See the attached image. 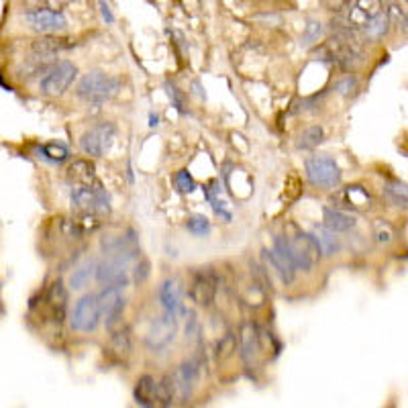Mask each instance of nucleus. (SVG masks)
I'll return each instance as SVG.
<instances>
[{
    "label": "nucleus",
    "mask_w": 408,
    "mask_h": 408,
    "mask_svg": "<svg viewBox=\"0 0 408 408\" xmlns=\"http://www.w3.org/2000/svg\"><path fill=\"white\" fill-rule=\"evenodd\" d=\"M321 35H323V25H321V20L311 19L307 23V27H304V33H302V41H300L302 47H312L314 43H319Z\"/></svg>",
    "instance_id": "obj_33"
},
{
    "label": "nucleus",
    "mask_w": 408,
    "mask_h": 408,
    "mask_svg": "<svg viewBox=\"0 0 408 408\" xmlns=\"http://www.w3.org/2000/svg\"><path fill=\"white\" fill-rule=\"evenodd\" d=\"M323 137H325L323 127L312 125V127L302 131V135L298 139V147H300V149H314V147L323 141Z\"/></svg>",
    "instance_id": "obj_31"
},
{
    "label": "nucleus",
    "mask_w": 408,
    "mask_h": 408,
    "mask_svg": "<svg viewBox=\"0 0 408 408\" xmlns=\"http://www.w3.org/2000/svg\"><path fill=\"white\" fill-rule=\"evenodd\" d=\"M174 184L175 188H178V192H182V194H190V192L196 190L194 178L190 175L188 170H180V172L174 175Z\"/></svg>",
    "instance_id": "obj_37"
},
{
    "label": "nucleus",
    "mask_w": 408,
    "mask_h": 408,
    "mask_svg": "<svg viewBox=\"0 0 408 408\" xmlns=\"http://www.w3.org/2000/svg\"><path fill=\"white\" fill-rule=\"evenodd\" d=\"M407 2H408V0H407Z\"/></svg>",
    "instance_id": "obj_44"
},
{
    "label": "nucleus",
    "mask_w": 408,
    "mask_h": 408,
    "mask_svg": "<svg viewBox=\"0 0 408 408\" xmlns=\"http://www.w3.org/2000/svg\"><path fill=\"white\" fill-rule=\"evenodd\" d=\"M307 168V178L311 180L312 186L319 188H335L341 182V170L337 161L329 156H312L304 163Z\"/></svg>",
    "instance_id": "obj_6"
},
{
    "label": "nucleus",
    "mask_w": 408,
    "mask_h": 408,
    "mask_svg": "<svg viewBox=\"0 0 408 408\" xmlns=\"http://www.w3.org/2000/svg\"><path fill=\"white\" fill-rule=\"evenodd\" d=\"M156 378L141 376L135 384V402L139 407H154L156 404Z\"/></svg>",
    "instance_id": "obj_26"
},
{
    "label": "nucleus",
    "mask_w": 408,
    "mask_h": 408,
    "mask_svg": "<svg viewBox=\"0 0 408 408\" xmlns=\"http://www.w3.org/2000/svg\"><path fill=\"white\" fill-rule=\"evenodd\" d=\"M382 8L388 17L390 25H396L402 33H408V13L396 0H382Z\"/></svg>",
    "instance_id": "obj_28"
},
{
    "label": "nucleus",
    "mask_w": 408,
    "mask_h": 408,
    "mask_svg": "<svg viewBox=\"0 0 408 408\" xmlns=\"http://www.w3.org/2000/svg\"><path fill=\"white\" fill-rule=\"evenodd\" d=\"M74 0H25V4L31 8H51V11H63L66 6H70Z\"/></svg>",
    "instance_id": "obj_38"
},
{
    "label": "nucleus",
    "mask_w": 408,
    "mask_h": 408,
    "mask_svg": "<svg viewBox=\"0 0 408 408\" xmlns=\"http://www.w3.org/2000/svg\"><path fill=\"white\" fill-rule=\"evenodd\" d=\"M235 351H237V335L235 333H225L214 345V357L218 361H223V359H229Z\"/></svg>",
    "instance_id": "obj_30"
},
{
    "label": "nucleus",
    "mask_w": 408,
    "mask_h": 408,
    "mask_svg": "<svg viewBox=\"0 0 408 408\" xmlns=\"http://www.w3.org/2000/svg\"><path fill=\"white\" fill-rule=\"evenodd\" d=\"M239 343H241V357H243V361L253 368L255 366V359H257V355H259V350H261V345H259V335H257V329L253 327V325H243L241 327V335H239Z\"/></svg>",
    "instance_id": "obj_17"
},
{
    "label": "nucleus",
    "mask_w": 408,
    "mask_h": 408,
    "mask_svg": "<svg viewBox=\"0 0 408 408\" xmlns=\"http://www.w3.org/2000/svg\"><path fill=\"white\" fill-rule=\"evenodd\" d=\"M98 311L104 319L109 330H115L123 327V311H125V298L120 294V288L106 286L97 294Z\"/></svg>",
    "instance_id": "obj_7"
},
{
    "label": "nucleus",
    "mask_w": 408,
    "mask_h": 408,
    "mask_svg": "<svg viewBox=\"0 0 408 408\" xmlns=\"http://www.w3.org/2000/svg\"><path fill=\"white\" fill-rule=\"evenodd\" d=\"M186 229L196 237H204V235L211 233V221L202 214H194L186 221Z\"/></svg>",
    "instance_id": "obj_34"
},
{
    "label": "nucleus",
    "mask_w": 408,
    "mask_h": 408,
    "mask_svg": "<svg viewBox=\"0 0 408 408\" xmlns=\"http://www.w3.org/2000/svg\"><path fill=\"white\" fill-rule=\"evenodd\" d=\"M390 31V20L386 17V13H378L376 17L366 20V25L359 29L364 41H378L382 37H386Z\"/></svg>",
    "instance_id": "obj_23"
},
{
    "label": "nucleus",
    "mask_w": 408,
    "mask_h": 408,
    "mask_svg": "<svg viewBox=\"0 0 408 408\" xmlns=\"http://www.w3.org/2000/svg\"><path fill=\"white\" fill-rule=\"evenodd\" d=\"M378 13H382V0H355L347 15V20L355 29H361L366 20L376 17Z\"/></svg>",
    "instance_id": "obj_19"
},
{
    "label": "nucleus",
    "mask_w": 408,
    "mask_h": 408,
    "mask_svg": "<svg viewBox=\"0 0 408 408\" xmlns=\"http://www.w3.org/2000/svg\"><path fill=\"white\" fill-rule=\"evenodd\" d=\"M323 216H325V225L335 233H347L355 227V218L339 209H325Z\"/></svg>",
    "instance_id": "obj_24"
},
{
    "label": "nucleus",
    "mask_w": 408,
    "mask_h": 408,
    "mask_svg": "<svg viewBox=\"0 0 408 408\" xmlns=\"http://www.w3.org/2000/svg\"><path fill=\"white\" fill-rule=\"evenodd\" d=\"M175 394V384L172 376H163L156 386V404L159 407H172L174 404Z\"/></svg>",
    "instance_id": "obj_29"
},
{
    "label": "nucleus",
    "mask_w": 408,
    "mask_h": 408,
    "mask_svg": "<svg viewBox=\"0 0 408 408\" xmlns=\"http://www.w3.org/2000/svg\"><path fill=\"white\" fill-rule=\"evenodd\" d=\"M25 20L33 31L41 35H54L68 29V19L59 11L51 8H31L25 13Z\"/></svg>",
    "instance_id": "obj_11"
},
{
    "label": "nucleus",
    "mask_w": 408,
    "mask_h": 408,
    "mask_svg": "<svg viewBox=\"0 0 408 408\" xmlns=\"http://www.w3.org/2000/svg\"><path fill=\"white\" fill-rule=\"evenodd\" d=\"M330 202H333V209H339V211H351V209L364 211L369 206L371 196L368 194V190L364 186H347L333 196Z\"/></svg>",
    "instance_id": "obj_15"
},
{
    "label": "nucleus",
    "mask_w": 408,
    "mask_h": 408,
    "mask_svg": "<svg viewBox=\"0 0 408 408\" xmlns=\"http://www.w3.org/2000/svg\"><path fill=\"white\" fill-rule=\"evenodd\" d=\"M384 196L388 198L390 204L408 211V184L400 180H388L384 184Z\"/></svg>",
    "instance_id": "obj_27"
},
{
    "label": "nucleus",
    "mask_w": 408,
    "mask_h": 408,
    "mask_svg": "<svg viewBox=\"0 0 408 408\" xmlns=\"http://www.w3.org/2000/svg\"><path fill=\"white\" fill-rule=\"evenodd\" d=\"M149 276V261L147 259H141L135 266V272H133V280L137 284H143Z\"/></svg>",
    "instance_id": "obj_39"
},
{
    "label": "nucleus",
    "mask_w": 408,
    "mask_h": 408,
    "mask_svg": "<svg viewBox=\"0 0 408 408\" xmlns=\"http://www.w3.org/2000/svg\"><path fill=\"white\" fill-rule=\"evenodd\" d=\"M100 11H102V19L106 20V23H113V20H115L113 13H111V8H109V4H106L104 0H100Z\"/></svg>",
    "instance_id": "obj_42"
},
{
    "label": "nucleus",
    "mask_w": 408,
    "mask_h": 408,
    "mask_svg": "<svg viewBox=\"0 0 408 408\" xmlns=\"http://www.w3.org/2000/svg\"><path fill=\"white\" fill-rule=\"evenodd\" d=\"M355 88H357V80L351 78V76L343 78L339 84H337V90H339L343 97H350V94H353V92H355Z\"/></svg>",
    "instance_id": "obj_40"
},
{
    "label": "nucleus",
    "mask_w": 408,
    "mask_h": 408,
    "mask_svg": "<svg viewBox=\"0 0 408 408\" xmlns=\"http://www.w3.org/2000/svg\"><path fill=\"white\" fill-rule=\"evenodd\" d=\"M264 253H266V257L272 261L273 270L282 278V282H284V284H292L294 278H296V266L292 264L286 237H284V235H278V237L273 239V249Z\"/></svg>",
    "instance_id": "obj_12"
},
{
    "label": "nucleus",
    "mask_w": 408,
    "mask_h": 408,
    "mask_svg": "<svg viewBox=\"0 0 408 408\" xmlns=\"http://www.w3.org/2000/svg\"><path fill=\"white\" fill-rule=\"evenodd\" d=\"M149 120H152V123H149V127H156V125H157V117H156V115H152V118H149Z\"/></svg>",
    "instance_id": "obj_43"
},
{
    "label": "nucleus",
    "mask_w": 408,
    "mask_h": 408,
    "mask_svg": "<svg viewBox=\"0 0 408 408\" xmlns=\"http://www.w3.org/2000/svg\"><path fill=\"white\" fill-rule=\"evenodd\" d=\"M311 235L312 239L316 241L319 249H321V255H325V257H330V255H335L341 249L339 237H337L335 231H330L327 225H314Z\"/></svg>",
    "instance_id": "obj_21"
},
{
    "label": "nucleus",
    "mask_w": 408,
    "mask_h": 408,
    "mask_svg": "<svg viewBox=\"0 0 408 408\" xmlns=\"http://www.w3.org/2000/svg\"><path fill=\"white\" fill-rule=\"evenodd\" d=\"M373 237H376V241L380 243V245H390L392 241H394V229H392V225L386 223V221H376L373 223Z\"/></svg>",
    "instance_id": "obj_36"
},
{
    "label": "nucleus",
    "mask_w": 408,
    "mask_h": 408,
    "mask_svg": "<svg viewBox=\"0 0 408 408\" xmlns=\"http://www.w3.org/2000/svg\"><path fill=\"white\" fill-rule=\"evenodd\" d=\"M184 298V282L180 278H168L161 286H159V302L168 312L178 314H186V309L182 304Z\"/></svg>",
    "instance_id": "obj_16"
},
{
    "label": "nucleus",
    "mask_w": 408,
    "mask_h": 408,
    "mask_svg": "<svg viewBox=\"0 0 408 408\" xmlns=\"http://www.w3.org/2000/svg\"><path fill=\"white\" fill-rule=\"evenodd\" d=\"M166 88H168V94H170V98L174 100L175 109H178V111H184V94L175 88L174 84H168Z\"/></svg>",
    "instance_id": "obj_41"
},
{
    "label": "nucleus",
    "mask_w": 408,
    "mask_h": 408,
    "mask_svg": "<svg viewBox=\"0 0 408 408\" xmlns=\"http://www.w3.org/2000/svg\"><path fill=\"white\" fill-rule=\"evenodd\" d=\"M74 43L70 39H63L58 35H41L31 43V51L39 56H58L61 51L70 49Z\"/></svg>",
    "instance_id": "obj_20"
},
{
    "label": "nucleus",
    "mask_w": 408,
    "mask_h": 408,
    "mask_svg": "<svg viewBox=\"0 0 408 408\" xmlns=\"http://www.w3.org/2000/svg\"><path fill=\"white\" fill-rule=\"evenodd\" d=\"M97 272L92 266H82L78 268L76 272L72 273V278H70V288L72 290H82L84 286H88L90 284V278H92V273Z\"/></svg>",
    "instance_id": "obj_35"
},
{
    "label": "nucleus",
    "mask_w": 408,
    "mask_h": 408,
    "mask_svg": "<svg viewBox=\"0 0 408 408\" xmlns=\"http://www.w3.org/2000/svg\"><path fill=\"white\" fill-rule=\"evenodd\" d=\"M100 311H98L97 294H84L76 302L72 316H70V327L78 333H90L100 323Z\"/></svg>",
    "instance_id": "obj_10"
},
{
    "label": "nucleus",
    "mask_w": 408,
    "mask_h": 408,
    "mask_svg": "<svg viewBox=\"0 0 408 408\" xmlns=\"http://www.w3.org/2000/svg\"><path fill=\"white\" fill-rule=\"evenodd\" d=\"M78 76V68L72 61H56L39 80L43 97H61Z\"/></svg>",
    "instance_id": "obj_5"
},
{
    "label": "nucleus",
    "mask_w": 408,
    "mask_h": 408,
    "mask_svg": "<svg viewBox=\"0 0 408 408\" xmlns=\"http://www.w3.org/2000/svg\"><path fill=\"white\" fill-rule=\"evenodd\" d=\"M45 302L47 307L51 309V314H54V321L56 323H63L66 319V309H68V290L63 286V282L58 280L49 286L47 290V296H45Z\"/></svg>",
    "instance_id": "obj_18"
},
{
    "label": "nucleus",
    "mask_w": 408,
    "mask_h": 408,
    "mask_svg": "<svg viewBox=\"0 0 408 408\" xmlns=\"http://www.w3.org/2000/svg\"><path fill=\"white\" fill-rule=\"evenodd\" d=\"M175 333H178V316L174 312L159 314L152 321V327L145 335V345L152 351L166 350L172 341H174Z\"/></svg>",
    "instance_id": "obj_9"
},
{
    "label": "nucleus",
    "mask_w": 408,
    "mask_h": 408,
    "mask_svg": "<svg viewBox=\"0 0 408 408\" xmlns=\"http://www.w3.org/2000/svg\"><path fill=\"white\" fill-rule=\"evenodd\" d=\"M117 135V127L113 123H98L90 131H86L80 139V147L86 156L102 157L113 145Z\"/></svg>",
    "instance_id": "obj_8"
},
{
    "label": "nucleus",
    "mask_w": 408,
    "mask_h": 408,
    "mask_svg": "<svg viewBox=\"0 0 408 408\" xmlns=\"http://www.w3.org/2000/svg\"><path fill=\"white\" fill-rule=\"evenodd\" d=\"M72 209L80 214H106L111 213V196L98 182L80 184L72 192Z\"/></svg>",
    "instance_id": "obj_3"
},
{
    "label": "nucleus",
    "mask_w": 408,
    "mask_h": 408,
    "mask_svg": "<svg viewBox=\"0 0 408 408\" xmlns=\"http://www.w3.org/2000/svg\"><path fill=\"white\" fill-rule=\"evenodd\" d=\"M120 90V82L104 72H90L78 82L76 94L88 104H102L115 98Z\"/></svg>",
    "instance_id": "obj_2"
},
{
    "label": "nucleus",
    "mask_w": 408,
    "mask_h": 408,
    "mask_svg": "<svg viewBox=\"0 0 408 408\" xmlns=\"http://www.w3.org/2000/svg\"><path fill=\"white\" fill-rule=\"evenodd\" d=\"M216 276L211 270H200L194 273L190 282V298L198 307H211L216 296Z\"/></svg>",
    "instance_id": "obj_13"
},
{
    "label": "nucleus",
    "mask_w": 408,
    "mask_h": 408,
    "mask_svg": "<svg viewBox=\"0 0 408 408\" xmlns=\"http://www.w3.org/2000/svg\"><path fill=\"white\" fill-rule=\"evenodd\" d=\"M198 376H200V361L198 359H188V361L180 364L174 371L172 378H174L175 384V394L180 396L182 402H188V398L192 396Z\"/></svg>",
    "instance_id": "obj_14"
},
{
    "label": "nucleus",
    "mask_w": 408,
    "mask_h": 408,
    "mask_svg": "<svg viewBox=\"0 0 408 408\" xmlns=\"http://www.w3.org/2000/svg\"><path fill=\"white\" fill-rule=\"evenodd\" d=\"M68 180L76 184H94L97 182V166L90 159H74L68 166Z\"/></svg>",
    "instance_id": "obj_22"
},
{
    "label": "nucleus",
    "mask_w": 408,
    "mask_h": 408,
    "mask_svg": "<svg viewBox=\"0 0 408 408\" xmlns=\"http://www.w3.org/2000/svg\"><path fill=\"white\" fill-rule=\"evenodd\" d=\"M288 243V253H290L292 264L296 270L311 272L312 268L321 261V249L316 241L312 239L311 233H304L296 227H290V233L284 235Z\"/></svg>",
    "instance_id": "obj_1"
},
{
    "label": "nucleus",
    "mask_w": 408,
    "mask_h": 408,
    "mask_svg": "<svg viewBox=\"0 0 408 408\" xmlns=\"http://www.w3.org/2000/svg\"><path fill=\"white\" fill-rule=\"evenodd\" d=\"M137 255V247L125 249V252H117L115 257H111L109 261H102L97 266V280L100 284L106 286H115V288H125L129 284V276H127V266L129 261Z\"/></svg>",
    "instance_id": "obj_4"
},
{
    "label": "nucleus",
    "mask_w": 408,
    "mask_h": 408,
    "mask_svg": "<svg viewBox=\"0 0 408 408\" xmlns=\"http://www.w3.org/2000/svg\"><path fill=\"white\" fill-rule=\"evenodd\" d=\"M41 152H43V157H47V159L54 161V163H63V161L70 157L68 147L61 145V143H45V145L41 147Z\"/></svg>",
    "instance_id": "obj_32"
},
{
    "label": "nucleus",
    "mask_w": 408,
    "mask_h": 408,
    "mask_svg": "<svg viewBox=\"0 0 408 408\" xmlns=\"http://www.w3.org/2000/svg\"><path fill=\"white\" fill-rule=\"evenodd\" d=\"M113 335H111V345H109V353L113 355V357H117V359H127L129 355H131V350H133V345H131V335H129V329H123V327H118V329L111 330Z\"/></svg>",
    "instance_id": "obj_25"
}]
</instances>
